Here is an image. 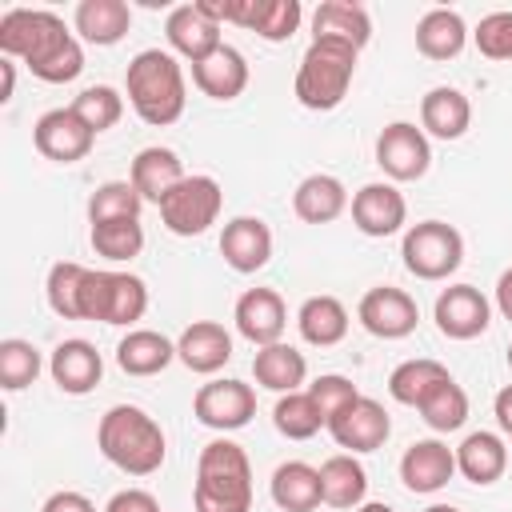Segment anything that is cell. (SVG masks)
Masks as SVG:
<instances>
[{"mask_svg": "<svg viewBox=\"0 0 512 512\" xmlns=\"http://www.w3.org/2000/svg\"><path fill=\"white\" fill-rule=\"evenodd\" d=\"M0 52L24 60L44 84H68L84 72V48L48 8H8L0 16Z\"/></svg>", "mask_w": 512, "mask_h": 512, "instance_id": "obj_1", "label": "cell"}, {"mask_svg": "<svg viewBox=\"0 0 512 512\" xmlns=\"http://www.w3.org/2000/svg\"><path fill=\"white\" fill-rule=\"evenodd\" d=\"M124 88H128V104L136 108V116L144 124H152V128H168V124H176L184 116V104H188L184 68L164 48L136 52L128 60Z\"/></svg>", "mask_w": 512, "mask_h": 512, "instance_id": "obj_2", "label": "cell"}, {"mask_svg": "<svg viewBox=\"0 0 512 512\" xmlns=\"http://www.w3.org/2000/svg\"><path fill=\"white\" fill-rule=\"evenodd\" d=\"M96 448L128 476H152L164 464V428L136 404H112L96 424Z\"/></svg>", "mask_w": 512, "mask_h": 512, "instance_id": "obj_3", "label": "cell"}, {"mask_svg": "<svg viewBox=\"0 0 512 512\" xmlns=\"http://www.w3.org/2000/svg\"><path fill=\"white\" fill-rule=\"evenodd\" d=\"M192 504L196 512H252V464L236 440L220 436L200 448Z\"/></svg>", "mask_w": 512, "mask_h": 512, "instance_id": "obj_4", "label": "cell"}, {"mask_svg": "<svg viewBox=\"0 0 512 512\" xmlns=\"http://www.w3.org/2000/svg\"><path fill=\"white\" fill-rule=\"evenodd\" d=\"M356 56H360V48H352L344 40H312L296 68V84H292L296 100L312 112L340 108L352 88V76H356Z\"/></svg>", "mask_w": 512, "mask_h": 512, "instance_id": "obj_5", "label": "cell"}, {"mask_svg": "<svg viewBox=\"0 0 512 512\" xmlns=\"http://www.w3.org/2000/svg\"><path fill=\"white\" fill-rule=\"evenodd\" d=\"M148 312V284L132 272L112 268H88V280L80 288V320L100 324H136Z\"/></svg>", "mask_w": 512, "mask_h": 512, "instance_id": "obj_6", "label": "cell"}, {"mask_svg": "<svg viewBox=\"0 0 512 512\" xmlns=\"http://www.w3.org/2000/svg\"><path fill=\"white\" fill-rule=\"evenodd\" d=\"M400 256L416 280H448L464 260V236L444 220H420L404 232Z\"/></svg>", "mask_w": 512, "mask_h": 512, "instance_id": "obj_7", "label": "cell"}, {"mask_svg": "<svg viewBox=\"0 0 512 512\" xmlns=\"http://www.w3.org/2000/svg\"><path fill=\"white\" fill-rule=\"evenodd\" d=\"M224 192L212 176H184L164 200H160V220L172 236H200L220 220Z\"/></svg>", "mask_w": 512, "mask_h": 512, "instance_id": "obj_8", "label": "cell"}, {"mask_svg": "<svg viewBox=\"0 0 512 512\" xmlns=\"http://www.w3.org/2000/svg\"><path fill=\"white\" fill-rule=\"evenodd\" d=\"M192 412L204 428L236 432L256 416V388L244 380H208L192 396Z\"/></svg>", "mask_w": 512, "mask_h": 512, "instance_id": "obj_9", "label": "cell"}, {"mask_svg": "<svg viewBox=\"0 0 512 512\" xmlns=\"http://www.w3.org/2000/svg\"><path fill=\"white\" fill-rule=\"evenodd\" d=\"M376 164L384 168V176H392L400 184L420 180L432 164V144H428L424 128H416L408 120L384 124V132L376 136Z\"/></svg>", "mask_w": 512, "mask_h": 512, "instance_id": "obj_10", "label": "cell"}, {"mask_svg": "<svg viewBox=\"0 0 512 512\" xmlns=\"http://www.w3.org/2000/svg\"><path fill=\"white\" fill-rule=\"evenodd\" d=\"M32 144L44 160H56V164H76L92 152L96 144V132L72 112V108H48L36 128H32Z\"/></svg>", "mask_w": 512, "mask_h": 512, "instance_id": "obj_11", "label": "cell"}, {"mask_svg": "<svg viewBox=\"0 0 512 512\" xmlns=\"http://www.w3.org/2000/svg\"><path fill=\"white\" fill-rule=\"evenodd\" d=\"M356 316H360V324H364L376 340H404V336L416 332L420 308H416V300H412L404 288L380 284V288H368V292L360 296Z\"/></svg>", "mask_w": 512, "mask_h": 512, "instance_id": "obj_12", "label": "cell"}, {"mask_svg": "<svg viewBox=\"0 0 512 512\" xmlns=\"http://www.w3.org/2000/svg\"><path fill=\"white\" fill-rule=\"evenodd\" d=\"M304 20L300 0H224V24H240L268 44L288 40Z\"/></svg>", "mask_w": 512, "mask_h": 512, "instance_id": "obj_13", "label": "cell"}, {"mask_svg": "<svg viewBox=\"0 0 512 512\" xmlns=\"http://www.w3.org/2000/svg\"><path fill=\"white\" fill-rule=\"evenodd\" d=\"M164 36H168L172 52L184 56L188 64L208 60V56L224 44V40H220V20H212L200 0L176 4V8L168 12V20H164Z\"/></svg>", "mask_w": 512, "mask_h": 512, "instance_id": "obj_14", "label": "cell"}, {"mask_svg": "<svg viewBox=\"0 0 512 512\" xmlns=\"http://www.w3.org/2000/svg\"><path fill=\"white\" fill-rule=\"evenodd\" d=\"M328 432H332V440H336L340 448H348V452L356 456V452H376V448H384V440H388V432H392V420H388V412H384L380 400L360 396V400H352L344 412H336V416L328 420Z\"/></svg>", "mask_w": 512, "mask_h": 512, "instance_id": "obj_15", "label": "cell"}, {"mask_svg": "<svg viewBox=\"0 0 512 512\" xmlns=\"http://www.w3.org/2000/svg\"><path fill=\"white\" fill-rule=\"evenodd\" d=\"M432 320L436 328L448 336V340H476L488 320H492V304L484 300L480 288L472 284H452L436 296V308H432Z\"/></svg>", "mask_w": 512, "mask_h": 512, "instance_id": "obj_16", "label": "cell"}, {"mask_svg": "<svg viewBox=\"0 0 512 512\" xmlns=\"http://www.w3.org/2000/svg\"><path fill=\"white\" fill-rule=\"evenodd\" d=\"M404 220H408V200H404V192H400L396 184L372 180V184H364V188L352 196V224H356L364 236L384 240V236L400 232Z\"/></svg>", "mask_w": 512, "mask_h": 512, "instance_id": "obj_17", "label": "cell"}, {"mask_svg": "<svg viewBox=\"0 0 512 512\" xmlns=\"http://www.w3.org/2000/svg\"><path fill=\"white\" fill-rule=\"evenodd\" d=\"M220 256L232 272L252 276L272 260V228L260 216H236L220 232Z\"/></svg>", "mask_w": 512, "mask_h": 512, "instance_id": "obj_18", "label": "cell"}, {"mask_svg": "<svg viewBox=\"0 0 512 512\" xmlns=\"http://www.w3.org/2000/svg\"><path fill=\"white\" fill-rule=\"evenodd\" d=\"M48 376H52V384H56L60 392L84 396V392H92V388L100 384L104 360H100L96 344L72 336V340H60V344L52 348V356H48Z\"/></svg>", "mask_w": 512, "mask_h": 512, "instance_id": "obj_19", "label": "cell"}, {"mask_svg": "<svg viewBox=\"0 0 512 512\" xmlns=\"http://www.w3.org/2000/svg\"><path fill=\"white\" fill-rule=\"evenodd\" d=\"M232 320H236V332H240L248 344L264 348V344H280L284 324H288V312H284L280 292H272V288H248V292L236 300Z\"/></svg>", "mask_w": 512, "mask_h": 512, "instance_id": "obj_20", "label": "cell"}, {"mask_svg": "<svg viewBox=\"0 0 512 512\" xmlns=\"http://www.w3.org/2000/svg\"><path fill=\"white\" fill-rule=\"evenodd\" d=\"M456 472V448H448L444 440H416L404 448L400 456V480L408 492H440Z\"/></svg>", "mask_w": 512, "mask_h": 512, "instance_id": "obj_21", "label": "cell"}, {"mask_svg": "<svg viewBox=\"0 0 512 512\" xmlns=\"http://www.w3.org/2000/svg\"><path fill=\"white\" fill-rule=\"evenodd\" d=\"M176 360L188 372H200V376L220 372L232 360V336H228V328L216 324V320H192L180 332V340H176Z\"/></svg>", "mask_w": 512, "mask_h": 512, "instance_id": "obj_22", "label": "cell"}, {"mask_svg": "<svg viewBox=\"0 0 512 512\" xmlns=\"http://www.w3.org/2000/svg\"><path fill=\"white\" fill-rule=\"evenodd\" d=\"M192 84L212 100H236L248 88V60L240 48L220 44L208 60L192 64Z\"/></svg>", "mask_w": 512, "mask_h": 512, "instance_id": "obj_23", "label": "cell"}, {"mask_svg": "<svg viewBox=\"0 0 512 512\" xmlns=\"http://www.w3.org/2000/svg\"><path fill=\"white\" fill-rule=\"evenodd\" d=\"M72 24L76 32L96 44V48H112L128 36L132 28V8L124 0H80L76 12H72Z\"/></svg>", "mask_w": 512, "mask_h": 512, "instance_id": "obj_24", "label": "cell"}, {"mask_svg": "<svg viewBox=\"0 0 512 512\" xmlns=\"http://www.w3.org/2000/svg\"><path fill=\"white\" fill-rule=\"evenodd\" d=\"M472 124V104L460 88H432L424 100H420V128L436 140H460Z\"/></svg>", "mask_w": 512, "mask_h": 512, "instance_id": "obj_25", "label": "cell"}, {"mask_svg": "<svg viewBox=\"0 0 512 512\" xmlns=\"http://www.w3.org/2000/svg\"><path fill=\"white\" fill-rule=\"evenodd\" d=\"M344 208H348V188L328 172L304 176L292 192V212L304 224H332L336 216H344Z\"/></svg>", "mask_w": 512, "mask_h": 512, "instance_id": "obj_26", "label": "cell"}, {"mask_svg": "<svg viewBox=\"0 0 512 512\" xmlns=\"http://www.w3.org/2000/svg\"><path fill=\"white\" fill-rule=\"evenodd\" d=\"M312 40H344L352 48H364L372 40L368 8L352 0H324L312 12Z\"/></svg>", "mask_w": 512, "mask_h": 512, "instance_id": "obj_27", "label": "cell"}, {"mask_svg": "<svg viewBox=\"0 0 512 512\" xmlns=\"http://www.w3.org/2000/svg\"><path fill=\"white\" fill-rule=\"evenodd\" d=\"M128 180H132V188H136L144 200H152V204L160 208V200L184 180V164H180V156H176L172 148L152 144V148H140V152H136Z\"/></svg>", "mask_w": 512, "mask_h": 512, "instance_id": "obj_28", "label": "cell"}, {"mask_svg": "<svg viewBox=\"0 0 512 512\" xmlns=\"http://www.w3.org/2000/svg\"><path fill=\"white\" fill-rule=\"evenodd\" d=\"M504 468H508V448H504V440L496 436V432H468L464 440H460V448H456V472L464 476V480H472V484H496L500 476H504Z\"/></svg>", "mask_w": 512, "mask_h": 512, "instance_id": "obj_29", "label": "cell"}, {"mask_svg": "<svg viewBox=\"0 0 512 512\" xmlns=\"http://www.w3.org/2000/svg\"><path fill=\"white\" fill-rule=\"evenodd\" d=\"M176 360V344L164 332L152 328H132L120 344H116V364L128 376H156Z\"/></svg>", "mask_w": 512, "mask_h": 512, "instance_id": "obj_30", "label": "cell"}, {"mask_svg": "<svg viewBox=\"0 0 512 512\" xmlns=\"http://www.w3.org/2000/svg\"><path fill=\"white\" fill-rule=\"evenodd\" d=\"M252 376L268 392H280V396L284 392H300V384L308 376V360H304V352H296L284 340L280 344H264L252 356Z\"/></svg>", "mask_w": 512, "mask_h": 512, "instance_id": "obj_31", "label": "cell"}, {"mask_svg": "<svg viewBox=\"0 0 512 512\" xmlns=\"http://www.w3.org/2000/svg\"><path fill=\"white\" fill-rule=\"evenodd\" d=\"M468 44V24L452 8H432L416 24V48L428 60H456Z\"/></svg>", "mask_w": 512, "mask_h": 512, "instance_id": "obj_32", "label": "cell"}, {"mask_svg": "<svg viewBox=\"0 0 512 512\" xmlns=\"http://www.w3.org/2000/svg\"><path fill=\"white\" fill-rule=\"evenodd\" d=\"M320 492H324V504L332 508H360L364 504V492H368V472L364 464L352 456V452H336L320 464Z\"/></svg>", "mask_w": 512, "mask_h": 512, "instance_id": "obj_33", "label": "cell"}, {"mask_svg": "<svg viewBox=\"0 0 512 512\" xmlns=\"http://www.w3.org/2000/svg\"><path fill=\"white\" fill-rule=\"evenodd\" d=\"M272 500L284 512H312V508H320L324 504L320 468H312L304 460H284L272 472Z\"/></svg>", "mask_w": 512, "mask_h": 512, "instance_id": "obj_34", "label": "cell"}, {"mask_svg": "<svg viewBox=\"0 0 512 512\" xmlns=\"http://www.w3.org/2000/svg\"><path fill=\"white\" fill-rule=\"evenodd\" d=\"M296 328L312 348H332L348 336V308L336 296H308L296 312Z\"/></svg>", "mask_w": 512, "mask_h": 512, "instance_id": "obj_35", "label": "cell"}, {"mask_svg": "<svg viewBox=\"0 0 512 512\" xmlns=\"http://www.w3.org/2000/svg\"><path fill=\"white\" fill-rule=\"evenodd\" d=\"M444 380H448V368H444L440 360L416 356V360H404V364L392 368V376H388V396H392L396 404L420 408V404L428 400V392H432L436 384H444Z\"/></svg>", "mask_w": 512, "mask_h": 512, "instance_id": "obj_36", "label": "cell"}, {"mask_svg": "<svg viewBox=\"0 0 512 512\" xmlns=\"http://www.w3.org/2000/svg\"><path fill=\"white\" fill-rule=\"evenodd\" d=\"M144 196L132 188V180H108L88 196V224H108V220H140Z\"/></svg>", "mask_w": 512, "mask_h": 512, "instance_id": "obj_37", "label": "cell"}, {"mask_svg": "<svg viewBox=\"0 0 512 512\" xmlns=\"http://www.w3.org/2000/svg\"><path fill=\"white\" fill-rule=\"evenodd\" d=\"M272 424H276V432L288 436V440H312L320 428H328L308 392H284V396L276 400V408H272Z\"/></svg>", "mask_w": 512, "mask_h": 512, "instance_id": "obj_38", "label": "cell"}, {"mask_svg": "<svg viewBox=\"0 0 512 512\" xmlns=\"http://www.w3.org/2000/svg\"><path fill=\"white\" fill-rule=\"evenodd\" d=\"M40 368H44V360L32 340H20V336L0 340V388L4 392H20V388L36 384Z\"/></svg>", "mask_w": 512, "mask_h": 512, "instance_id": "obj_39", "label": "cell"}, {"mask_svg": "<svg viewBox=\"0 0 512 512\" xmlns=\"http://www.w3.org/2000/svg\"><path fill=\"white\" fill-rule=\"evenodd\" d=\"M420 416H424V424L432 432H456L468 420V392L448 376L444 384H436L428 392V400L420 404Z\"/></svg>", "mask_w": 512, "mask_h": 512, "instance_id": "obj_40", "label": "cell"}, {"mask_svg": "<svg viewBox=\"0 0 512 512\" xmlns=\"http://www.w3.org/2000/svg\"><path fill=\"white\" fill-rule=\"evenodd\" d=\"M96 256L112 260V264H124L132 256H140L144 248V224L140 220H108V224H92L88 232Z\"/></svg>", "mask_w": 512, "mask_h": 512, "instance_id": "obj_41", "label": "cell"}, {"mask_svg": "<svg viewBox=\"0 0 512 512\" xmlns=\"http://www.w3.org/2000/svg\"><path fill=\"white\" fill-rule=\"evenodd\" d=\"M84 280H88V268L84 264H76V260L52 264L48 268V284H44L48 308L56 316H64V320H80V288H84Z\"/></svg>", "mask_w": 512, "mask_h": 512, "instance_id": "obj_42", "label": "cell"}, {"mask_svg": "<svg viewBox=\"0 0 512 512\" xmlns=\"http://www.w3.org/2000/svg\"><path fill=\"white\" fill-rule=\"evenodd\" d=\"M68 108L100 136V132H108V128L120 124V116H124V96H120L112 84H92V88H84Z\"/></svg>", "mask_w": 512, "mask_h": 512, "instance_id": "obj_43", "label": "cell"}, {"mask_svg": "<svg viewBox=\"0 0 512 512\" xmlns=\"http://www.w3.org/2000/svg\"><path fill=\"white\" fill-rule=\"evenodd\" d=\"M308 396H312V404L320 408L324 424H328L336 412H344L352 400H360L356 384H352L348 376H336V372H328V376H316V380L308 384Z\"/></svg>", "mask_w": 512, "mask_h": 512, "instance_id": "obj_44", "label": "cell"}, {"mask_svg": "<svg viewBox=\"0 0 512 512\" xmlns=\"http://www.w3.org/2000/svg\"><path fill=\"white\" fill-rule=\"evenodd\" d=\"M480 56L488 60H512V12H488L472 32Z\"/></svg>", "mask_w": 512, "mask_h": 512, "instance_id": "obj_45", "label": "cell"}, {"mask_svg": "<svg viewBox=\"0 0 512 512\" xmlns=\"http://www.w3.org/2000/svg\"><path fill=\"white\" fill-rule=\"evenodd\" d=\"M104 512H160V504H156V496L144 492V488H124V492H116V496L104 504Z\"/></svg>", "mask_w": 512, "mask_h": 512, "instance_id": "obj_46", "label": "cell"}, {"mask_svg": "<svg viewBox=\"0 0 512 512\" xmlns=\"http://www.w3.org/2000/svg\"><path fill=\"white\" fill-rule=\"evenodd\" d=\"M40 512H96V504H92L84 492L60 488V492H52V496L44 500V508H40Z\"/></svg>", "mask_w": 512, "mask_h": 512, "instance_id": "obj_47", "label": "cell"}, {"mask_svg": "<svg viewBox=\"0 0 512 512\" xmlns=\"http://www.w3.org/2000/svg\"><path fill=\"white\" fill-rule=\"evenodd\" d=\"M492 412H496V424L512 436V384H504L500 392H496V400H492Z\"/></svg>", "mask_w": 512, "mask_h": 512, "instance_id": "obj_48", "label": "cell"}, {"mask_svg": "<svg viewBox=\"0 0 512 512\" xmlns=\"http://www.w3.org/2000/svg\"><path fill=\"white\" fill-rule=\"evenodd\" d=\"M496 308L504 320H512V268H504L496 280Z\"/></svg>", "mask_w": 512, "mask_h": 512, "instance_id": "obj_49", "label": "cell"}, {"mask_svg": "<svg viewBox=\"0 0 512 512\" xmlns=\"http://www.w3.org/2000/svg\"><path fill=\"white\" fill-rule=\"evenodd\" d=\"M0 72H4V88H0V104H8L12 100V92H16V60H0Z\"/></svg>", "mask_w": 512, "mask_h": 512, "instance_id": "obj_50", "label": "cell"}, {"mask_svg": "<svg viewBox=\"0 0 512 512\" xmlns=\"http://www.w3.org/2000/svg\"><path fill=\"white\" fill-rule=\"evenodd\" d=\"M356 512H396V508H388V504H380V500H368V504H360Z\"/></svg>", "mask_w": 512, "mask_h": 512, "instance_id": "obj_51", "label": "cell"}, {"mask_svg": "<svg viewBox=\"0 0 512 512\" xmlns=\"http://www.w3.org/2000/svg\"><path fill=\"white\" fill-rule=\"evenodd\" d=\"M424 512H460V508H452V504H432V508H424Z\"/></svg>", "mask_w": 512, "mask_h": 512, "instance_id": "obj_52", "label": "cell"}, {"mask_svg": "<svg viewBox=\"0 0 512 512\" xmlns=\"http://www.w3.org/2000/svg\"><path fill=\"white\" fill-rule=\"evenodd\" d=\"M508 368H512V344H508Z\"/></svg>", "mask_w": 512, "mask_h": 512, "instance_id": "obj_53", "label": "cell"}]
</instances>
